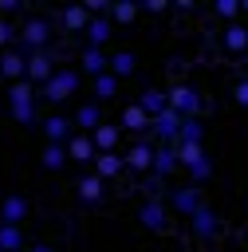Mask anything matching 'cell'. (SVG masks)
<instances>
[{"mask_svg":"<svg viewBox=\"0 0 248 252\" xmlns=\"http://www.w3.org/2000/svg\"><path fill=\"white\" fill-rule=\"evenodd\" d=\"M201 205H205V201H201V185H181V189H173V193H169V209H173V213H181L185 220H189Z\"/></svg>","mask_w":248,"mask_h":252,"instance_id":"3957f363","label":"cell"},{"mask_svg":"<svg viewBox=\"0 0 248 252\" xmlns=\"http://www.w3.org/2000/svg\"><path fill=\"white\" fill-rule=\"evenodd\" d=\"M114 94H118V79H114L110 71L98 75V79H94V98H114Z\"/></svg>","mask_w":248,"mask_h":252,"instance_id":"4dcf8cb0","label":"cell"},{"mask_svg":"<svg viewBox=\"0 0 248 252\" xmlns=\"http://www.w3.org/2000/svg\"><path fill=\"white\" fill-rule=\"evenodd\" d=\"M217 16H224L228 24H236V16H240V0H217Z\"/></svg>","mask_w":248,"mask_h":252,"instance_id":"836d02e7","label":"cell"},{"mask_svg":"<svg viewBox=\"0 0 248 252\" xmlns=\"http://www.w3.org/2000/svg\"><path fill=\"white\" fill-rule=\"evenodd\" d=\"M189 228H193V232H197L201 240H213V236L220 232V220H217V213H213L209 205H201V209H197V213L189 217Z\"/></svg>","mask_w":248,"mask_h":252,"instance_id":"ba28073f","label":"cell"},{"mask_svg":"<svg viewBox=\"0 0 248 252\" xmlns=\"http://www.w3.org/2000/svg\"><path fill=\"white\" fill-rule=\"evenodd\" d=\"M55 75V67H51V51L47 47H39V51H28V83H47Z\"/></svg>","mask_w":248,"mask_h":252,"instance_id":"5b68a950","label":"cell"},{"mask_svg":"<svg viewBox=\"0 0 248 252\" xmlns=\"http://www.w3.org/2000/svg\"><path fill=\"white\" fill-rule=\"evenodd\" d=\"M177 161H181L185 169H193V165H201V161H209V158H205V146H201V142H177Z\"/></svg>","mask_w":248,"mask_h":252,"instance_id":"ffe728a7","label":"cell"},{"mask_svg":"<svg viewBox=\"0 0 248 252\" xmlns=\"http://www.w3.org/2000/svg\"><path fill=\"white\" fill-rule=\"evenodd\" d=\"M8 43H12V28L0 20V47H8Z\"/></svg>","mask_w":248,"mask_h":252,"instance_id":"ab89813d","label":"cell"},{"mask_svg":"<svg viewBox=\"0 0 248 252\" xmlns=\"http://www.w3.org/2000/svg\"><path fill=\"white\" fill-rule=\"evenodd\" d=\"M150 126H154V118L138 102H126L122 106V130H150Z\"/></svg>","mask_w":248,"mask_h":252,"instance_id":"9a60e30c","label":"cell"},{"mask_svg":"<svg viewBox=\"0 0 248 252\" xmlns=\"http://www.w3.org/2000/svg\"><path fill=\"white\" fill-rule=\"evenodd\" d=\"M39 161H43L47 169H59V165H67L71 158H67V146H51V142H47V146H43V158H39Z\"/></svg>","mask_w":248,"mask_h":252,"instance_id":"83f0119b","label":"cell"},{"mask_svg":"<svg viewBox=\"0 0 248 252\" xmlns=\"http://www.w3.org/2000/svg\"><path fill=\"white\" fill-rule=\"evenodd\" d=\"M157 138H161V146H177V134H181V114L177 110H161L157 118H154V126H150Z\"/></svg>","mask_w":248,"mask_h":252,"instance_id":"8992f818","label":"cell"},{"mask_svg":"<svg viewBox=\"0 0 248 252\" xmlns=\"http://www.w3.org/2000/svg\"><path fill=\"white\" fill-rule=\"evenodd\" d=\"M83 71H87L91 79L106 75V71H110V55H102V47H87V51H83Z\"/></svg>","mask_w":248,"mask_h":252,"instance_id":"5bb4252c","label":"cell"},{"mask_svg":"<svg viewBox=\"0 0 248 252\" xmlns=\"http://www.w3.org/2000/svg\"><path fill=\"white\" fill-rule=\"evenodd\" d=\"M126 165H130V169H154V146L134 142V146L126 150Z\"/></svg>","mask_w":248,"mask_h":252,"instance_id":"d6986e66","label":"cell"},{"mask_svg":"<svg viewBox=\"0 0 248 252\" xmlns=\"http://www.w3.org/2000/svg\"><path fill=\"white\" fill-rule=\"evenodd\" d=\"M20 8V0H0V16H12Z\"/></svg>","mask_w":248,"mask_h":252,"instance_id":"f35d334b","label":"cell"},{"mask_svg":"<svg viewBox=\"0 0 248 252\" xmlns=\"http://www.w3.org/2000/svg\"><path fill=\"white\" fill-rule=\"evenodd\" d=\"M240 12H244V16H248V0H240Z\"/></svg>","mask_w":248,"mask_h":252,"instance_id":"b9f144b4","label":"cell"},{"mask_svg":"<svg viewBox=\"0 0 248 252\" xmlns=\"http://www.w3.org/2000/svg\"><path fill=\"white\" fill-rule=\"evenodd\" d=\"M87 35H91V47L106 43V39H110V16H91V24H87Z\"/></svg>","mask_w":248,"mask_h":252,"instance_id":"cb8c5ba5","label":"cell"},{"mask_svg":"<svg viewBox=\"0 0 248 252\" xmlns=\"http://www.w3.org/2000/svg\"><path fill=\"white\" fill-rule=\"evenodd\" d=\"M67 158L71 161H94L98 158V150H94V142H91V134H71V142H67Z\"/></svg>","mask_w":248,"mask_h":252,"instance_id":"9c48e42d","label":"cell"},{"mask_svg":"<svg viewBox=\"0 0 248 252\" xmlns=\"http://www.w3.org/2000/svg\"><path fill=\"white\" fill-rule=\"evenodd\" d=\"M110 75H114V79L134 75V51H114V55H110Z\"/></svg>","mask_w":248,"mask_h":252,"instance_id":"4316f807","label":"cell"},{"mask_svg":"<svg viewBox=\"0 0 248 252\" xmlns=\"http://www.w3.org/2000/svg\"><path fill=\"white\" fill-rule=\"evenodd\" d=\"M138 106H142V110H146L150 118H157L161 110H169V94H165V91H154V87H150V91H142Z\"/></svg>","mask_w":248,"mask_h":252,"instance_id":"e0dca14e","label":"cell"},{"mask_svg":"<svg viewBox=\"0 0 248 252\" xmlns=\"http://www.w3.org/2000/svg\"><path fill=\"white\" fill-rule=\"evenodd\" d=\"M110 8H114V0H87L91 16H110Z\"/></svg>","mask_w":248,"mask_h":252,"instance_id":"e575fe53","label":"cell"},{"mask_svg":"<svg viewBox=\"0 0 248 252\" xmlns=\"http://www.w3.org/2000/svg\"><path fill=\"white\" fill-rule=\"evenodd\" d=\"M28 217V201L20 197V193H8L4 201H0V224H20Z\"/></svg>","mask_w":248,"mask_h":252,"instance_id":"30bf717a","label":"cell"},{"mask_svg":"<svg viewBox=\"0 0 248 252\" xmlns=\"http://www.w3.org/2000/svg\"><path fill=\"white\" fill-rule=\"evenodd\" d=\"M165 8H169V0H142V12H154V16H157V12H165Z\"/></svg>","mask_w":248,"mask_h":252,"instance_id":"8d00e7d4","label":"cell"},{"mask_svg":"<svg viewBox=\"0 0 248 252\" xmlns=\"http://www.w3.org/2000/svg\"><path fill=\"white\" fill-rule=\"evenodd\" d=\"M209 173H213V165H209V161H201V165H193V169H189V177H193V185H201V181H209Z\"/></svg>","mask_w":248,"mask_h":252,"instance_id":"d590c367","label":"cell"},{"mask_svg":"<svg viewBox=\"0 0 248 252\" xmlns=\"http://www.w3.org/2000/svg\"><path fill=\"white\" fill-rule=\"evenodd\" d=\"M98 126H102V110H98V102H83V106L75 110V130L94 134Z\"/></svg>","mask_w":248,"mask_h":252,"instance_id":"8fae6325","label":"cell"},{"mask_svg":"<svg viewBox=\"0 0 248 252\" xmlns=\"http://www.w3.org/2000/svg\"><path fill=\"white\" fill-rule=\"evenodd\" d=\"M87 24H91L87 4H71V8L63 12V28H67V32H87Z\"/></svg>","mask_w":248,"mask_h":252,"instance_id":"7402d4cb","label":"cell"},{"mask_svg":"<svg viewBox=\"0 0 248 252\" xmlns=\"http://www.w3.org/2000/svg\"><path fill=\"white\" fill-rule=\"evenodd\" d=\"M79 197H83V201H98V197H102V177L87 173V177L79 181Z\"/></svg>","mask_w":248,"mask_h":252,"instance_id":"f546056e","label":"cell"},{"mask_svg":"<svg viewBox=\"0 0 248 252\" xmlns=\"http://www.w3.org/2000/svg\"><path fill=\"white\" fill-rule=\"evenodd\" d=\"M169 110H177L181 118H197V110H201V94H197L189 83H177V87L169 91Z\"/></svg>","mask_w":248,"mask_h":252,"instance_id":"7a4b0ae2","label":"cell"},{"mask_svg":"<svg viewBox=\"0 0 248 252\" xmlns=\"http://www.w3.org/2000/svg\"><path fill=\"white\" fill-rule=\"evenodd\" d=\"M20 248H24L20 224H0V252H20Z\"/></svg>","mask_w":248,"mask_h":252,"instance_id":"484cf974","label":"cell"},{"mask_svg":"<svg viewBox=\"0 0 248 252\" xmlns=\"http://www.w3.org/2000/svg\"><path fill=\"white\" fill-rule=\"evenodd\" d=\"M20 35H24V43H28V51H39V47L47 43V35H51V28H47V20H28Z\"/></svg>","mask_w":248,"mask_h":252,"instance_id":"7c38bea8","label":"cell"},{"mask_svg":"<svg viewBox=\"0 0 248 252\" xmlns=\"http://www.w3.org/2000/svg\"><path fill=\"white\" fill-rule=\"evenodd\" d=\"M28 252H51V248H47V244H35V248H28Z\"/></svg>","mask_w":248,"mask_h":252,"instance_id":"60d3db41","label":"cell"},{"mask_svg":"<svg viewBox=\"0 0 248 252\" xmlns=\"http://www.w3.org/2000/svg\"><path fill=\"white\" fill-rule=\"evenodd\" d=\"M0 75H4L8 83H20V79H28V51H20V47H8V51L0 55Z\"/></svg>","mask_w":248,"mask_h":252,"instance_id":"277c9868","label":"cell"},{"mask_svg":"<svg viewBox=\"0 0 248 252\" xmlns=\"http://www.w3.org/2000/svg\"><path fill=\"white\" fill-rule=\"evenodd\" d=\"M8 98H12V106H20V102H35V91H31L28 79H20V83L8 87Z\"/></svg>","mask_w":248,"mask_h":252,"instance_id":"f1b7e54d","label":"cell"},{"mask_svg":"<svg viewBox=\"0 0 248 252\" xmlns=\"http://www.w3.org/2000/svg\"><path fill=\"white\" fill-rule=\"evenodd\" d=\"M43 134H47V142H51V146H67V142H71V134H79V130H75V118L51 114V118H43Z\"/></svg>","mask_w":248,"mask_h":252,"instance_id":"52a82bcc","label":"cell"},{"mask_svg":"<svg viewBox=\"0 0 248 252\" xmlns=\"http://www.w3.org/2000/svg\"><path fill=\"white\" fill-rule=\"evenodd\" d=\"M122 161H126V158H122L118 150L98 154V158H94V177H102V181H106V177H118V173H122Z\"/></svg>","mask_w":248,"mask_h":252,"instance_id":"2e32d148","label":"cell"},{"mask_svg":"<svg viewBox=\"0 0 248 252\" xmlns=\"http://www.w3.org/2000/svg\"><path fill=\"white\" fill-rule=\"evenodd\" d=\"M75 87H79V71L59 67V71L43 83V91H39V94H43L47 102H63V98H71V94H75Z\"/></svg>","mask_w":248,"mask_h":252,"instance_id":"6da1fadb","label":"cell"},{"mask_svg":"<svg viewBox=\"0 0 248 252\" xmlns=\"http://www.w3.org/2000/svg\"><path fill=\"white\" fill-rule=\"evenodd\" d=\"M138 217H142V224L154 228V232L165 228V205H161V201H146V205L138 209Z\"/></svg>","mask_w":248,"mask_h":252,"instance_id":"44dd1931","label":"cell"},{"mask_svg":"<svg viewBox=\"0 0 248 252\" xmlns=\"http://www.w3.org/2000/svg\"><path fill=\"white\" fill-rule=\"evenodd\" d=\"M118 130H122V126H110V122H102V126L91 134L94 150H98V154H110V150H118Z\"/></svg>","mask_w":248,"mask_h":252,"instance_id":"ac0fdd59","label":"cell"},{"mask_svg":"<svg viewBox=\"0 0 248 252\" xmlns=\"http://www.w3.org/2000/svg\"><path fill=\"white\" fill-rule=\"evenodd\" d=\"M224 47H228V51H244V47H248V28H244L240 20L224 28Z\"/></svg>","mask_w":248,"mask_h":252,"instance_id":"d4e9b609","label":"cell"},{"mask_svg":"<svg viewBox=\"0 0 248 252\" xmlns=\"http://www.w3.org/2000/svg\"><path fill=\"white\" fill-rule=\"evenodd\" d=\"M201 134H205L201 118H181V134H177V142H201Z\"/></svg>","mask_w":248,"mask_h":252,"instance_id":"1f68e13d","label":"cell"},{"mask_svg":"<svg viewBox=\"0 0 248 252\" xmlns=\"http://www.w3.org/2000/svg\"><path fill=\"white\" fill-rule=\"evenodd\" d=\"M177 146H154V173H161V177H169V173H177Z\"/></svg>","mask_w":248,"mask_h":252,"instance_id":"4fadbf2b","label":"cell"},{"mask_svg":"<svg viewBox=\"0 0 248 252\" xmlns=\"http://www.w3.org/2000/svg\"><path fill=\"white\" fill-rule=\"evenodd\" d=\"M138 12H142V4H134V0H114V8H110V24H134Z\"/></svg>","mask_w":248,"mask_h":252,"instance_id":"603a6c76","label":"cell"},{"mask_svg":"<svg viewBox=\"0 0 248 252\" xmlns=\"http://www.w3.org/2000/svg\"><path fill=\"white\" fill-rule=\"evenodd\" d=\"M232 94H236V102H240V106H248V79H244V83H236V91H232Z\"/></svg>","mask_w":248,"mask_h":252,"instance_id":"74e56055","label":"cell"},{"mask_svg":"<svg viewBox=\"0 0 248 252\" xmlns=\"http://www.w3.org/2000/svg\"><path fill=\"white\" fill-rule=\"evenodd\" d=\"M12 118H16L20 126H31V122H35V102H20V106H12Z\"/></svg>","mask_w":248,"mask_h":252,"instance_id":"d6a6232c","label":"cell"}]
</instances>
